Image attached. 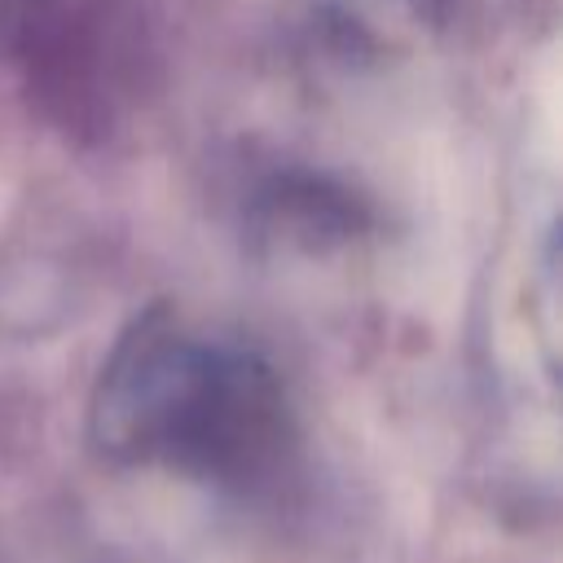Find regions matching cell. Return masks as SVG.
<instances>
[{
    "instance_id": "1",
    "label": "cell",
    "mask_w": 563,
    "mask_h": 563,
    "mask_svg": "<svg viewBox=\"0 0 563 563\" xmlns=\"http://www.w3.org/2000/svg\"><path fill=\"white\" fill-rule=\"evenodd\" d=\"M97 427L114 449L224 475L277 449L282 391L246 347L211 343L172 312H145L101 374Z\"/></svg>"
}]
</instances>
